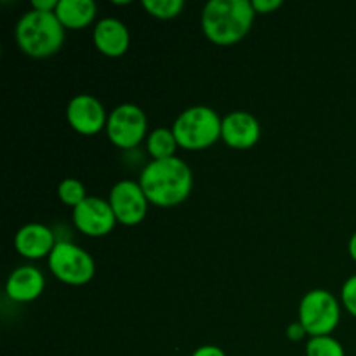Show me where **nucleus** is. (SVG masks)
Masks as SVG:
<instances>
[{"mask_svg":"<svg viewBox=\"0 0 356 356\" xmlns=\"http://www.w3.org/2000/svg\"><path fill=\"white\" fill-rule=\"evenodd\" d=\"M65 30L56 13L31 9L16 24V42L21 51L33 59L54 56L65 44Z\"/></svg>","mask_w":356,"mask_h":356,"instance_id":"obj_3","label":"nucleus"},{"mask_svg":"<svg viewBox=\"0 0 356 356\" xmlns=\"http://www.w3.org/2000/svg\"><path fill=\"white\" fill-rule=\"evenodd\" d=\"M252 7L256 14H270L282 7V0H252Z\"/></svg>","mask_w":356,"mask_h":356,"instance_id":"obj_21","label":"nucleus"},{"mask_svg":"<svg viewBox=\"0 0 356 356\" xmlns=\"http://www.w3.org/2000/svg\"><path fill=\"white\" fill-rule=\"evenodd\" d=\"M73 222L87 236H104L115 228L117 218L110 202L97 197H87L73 209Z\"/></svg>","mask_w":356,"mask_h":356,"instance_id":"obj_10","label":"nucleus"},{"mask_svg":"<svg viewBox=\"0 0 356 356\" xmlns=\"http://www.w3.org/2000/svg\"><path fill=\"white\" fill-rule=\"evenodd\" d=\"M348 250H350V256L351 259L356 261V232L351 235L350 243H348Z\"/></svg>","mask_w":356,"mask_h":356,"instance_id":"obj_25","label":"nucleus"},{"mask_svg":"<svg viewBox=\"0 0 356 356\" xmlns=\"http://www.w3.org/2000/svg\"><path fill=\"white\" fill-rule=\"evenodd\" d=\"M45 289V278L38 268L19 266L9 275L6 282V294L16 302H31L42 296Z\"/></svg>","mask_w":356,"mask_h":356,"instance_id":"obj_14","label":"nucleus"},{"mask_svg":"<svg viewBox=\"0 0 356 356\" xmlns=\"http://www.w3.org/2000/svg\"><path fill=\"white\" fill-rule=\"evenodd\" d=\"M341 299H343L344 308L356 318V275L344 282L343 291H341Z\"/></svg>","mask_w":356,"mask_h":356,"instance_id":"obj_20","label":"nucleus"},{"mask_svg":"<svg viewBox=\"0 0 356 356\" xmlns=\"http://www.w3.org/2000/svg\"><path fill=\"white\" fill-rule=\"evenodd\" d=\"M139 184L149 204L156 207H174L190 197L193 190V172L179 156L152 160L143 169Z\"/></svg>","mask_w":356,"mask_h":356,"instance_id":"obj_1","label":"nucleus"},{"mask_svg":"<svg viewBox=\"0 0 356 356\" xmlns=\"http://www.w3.org/2000/svg\"><path fill=\"white\" fill-rule=\"evenodd\" d=\"M191 356H226L225 351L218 346H212V344H205V346L197 348Z\"/></svg>","mask_w":356,"mask_h":356,"instance_id":"obj_23","label":"nucleus"},{"mask_svg":"<svg viewBox=\"0 0 356 356\" xmlns=\"http://www.w3.org/2000/svg\"><path fill=\"white\" fill-rule=\"evenodd\" d=\"M56 240L54 232L42 222H28L14 236V247L17 252L26 259H42L49 257L54 250Z\"/></svg>","mask_w":356,"mask_h":356,"instance_id":"obj_12","label":"nucleus"},{"mask_svg":"<svg viewBox=\"0 0 356 356\" xmlns=\"http://www.w3.org/2000/svg\"><path fill=\"white\" fill-rule=\"evenodd\" d=\"M54 13L63 26L80 30L92 23L97 14V6L92 0H59Z\"/></svg>","mask_w":356,"mask_h":356,"instance_id":"obj_15","label":"nucleus"},{"mask_svg":"<svg viewBox=\"0 0 356 356\" xmlns=\"http://www.w3.org/2000/svg\"><path fill=\"white\" fill-rule=\"evenodd\" d=\"M341 306L334 294L323 289L309 291L299 305V322L309 337L330 336L339 325Z\"/></svg>","mask_w":356,"mask_h":356,"instance_id":"obj_6","label":"nucleus"},{"mask_svg":"<svg viewBox=\"0 0 356 356\" xmlns=\"http://www.w3.org/2000/svg\"><path fill=\"white\" fill-rule=\"evenodd\" d=\"M261 138V125L249 111H232L222 118L221 139L235 149H249Z\"/></svg>","mask_w":356,"mask_h":356,"instance_id":"obj_11","label":"nucleus"},{"mask_svg":"<svg viewBox=\"0 0 356 356\" xmlns=\"http://www.w3.org/2000/svg\"><path fill=\"white\" fill-rule=\"evenodd\" d=\"M222 118L211 106L197 104L186 108L174 120L172 132L184 149H205L221 139Z\"/></svg>","mask_w":356,"mask_h":356,"instance_id":"obj_4","label":"nucleus"},{"mask_svg":"<svg viewBox=\"0 0 356 356\" xmlns=\"http://www.w3.org/2000/svg\"><path fill=\"white\" fill-rule=\"evenodd\" d=\"M306 356H346L343 344L332 336L309 337L306 343Z\"/></svg>","mask_w":356,"mask_h":356,"instance_id":"obj_17","label":"nucleus"},{"mask_svg":"<svg viewBox=\"0 0 356 356\" xmlns=\"http://www.w3.org/2000/svg\"><path fill=\"white\" fill-rule=\"evenodd\" d=\"M92 40L101 54L108 58H120L131 45V33L127 24L117 17H103L94 26Z\"/></svg>","mask_w":356,"mask_h":356,"instance_id":"obj_13","label":"nucleus"},{"mask_svg":"<svg viewBox=\"0 0 356 356\" xmlns=\"http://www.w3.org/2000/svg\"><path fill=\"white\" fill-rule=\"evenodd\" d=\"M59 0H33L31 3V9L44 10V13H54L56 7H58Z\"/></svg>","mask_w":356,"mask_h":356,"instance_id":"obj_24","label":"nucleus"},{"mask_svg":"<svg viewBox=\"0 0 356 356\" xmlns=\"http://www.w3.org/2000/svg\"><path fill=\"white\" fill-rule=\"evenodd\" d=\"M58 195L63 204L73 209L82 204L87 198L86 186L82 184V181L75 179V177H66V179H63L58 186Z\"/></svg>","mask_w":356,"mask_h":356,"instance_id":"obj_19","label":"nucleus"},{"mask_svg":"<svg viewBox=\"0 0 356 356\" xmlns=\"http://www.w3.org/2000/svg\"><path fill=\"white\" fill-rule=\"evenodd\" d=\"M306 334H308V332H306L305 327L301 325V322H294V323H291V325L287 327V337L291 341L305 339Z\"/></svg>","mask_w":356,"mask_h":356,"instance_id":"obj_22","label":"nucleus"},{"mask_svg":"<svg viewBox=\"0 0 356 356\" xmlns=\"http://www.w3.org/2000/svg\"><path fill=\"white\" fill-rule=\"evenodd\" d=\"M66 120L79 134L94 136L106 129L108 115L97 97L90 94H79L72 97L66 106Z\"/></svg>","mask_w":356,"mask_h":356,"instance_id":"obj_9","label":"nucleus"},{"mask_svg":"<svg viewBox=\"0 0 356 356\" xmlns=\"http://www.w3.org/2000/svg\"><path fill=\"white\" fill-rule=\"evenodd\" d=\"M49 270L63 284L79 287L92 280L96 273V263L82 247L61 240L56 243L54 250L49 256Z\"/></svg>","mask_w":356,"mask_h":356,"instance_id":"obj_5","label":"nucleus"},{"mask_svg":"<svg viewBox=\"0 0 356 356\" xmlns=\"http://www.w3.org/2000/svg\"><path fill=\"white\" fill-rule=\"evenodd\" d=\"M177 139L174 136L172 129L159 127L153 132H149L146 138V149L152 160H163L176 156L177 149Z\"/></svg>","mask_w":356,"mask_h":356,"instance_id":"obj_16","label":"nucleus"},{"mask_svg":"<svg viewBox=\"0 0 356 356\" xmlns=\"http://www.w3.org/2000/svg\"><path fill=\"white\" fill-rule=\"evenodd\" d=\"M252 0H211L202 10V30L216 45H235L254 24Z\"/></svg>","mask_w":356,"mask_h":356,"instance_id":"obj_2","label":"nucleus"},{"mask_svg":"<svg viewBox=\"0 0 356 356\" xmlns=\"http://www.w3.org/2000/svg\"><path fill=\"white\" fill-rule=\"evenodd\" d=\"M148 132V118L145 111L132 103L118 104L106 122L108 139L117 148L132 149L146 138Z\"/></svg>","mask_w":356,"mask_h":356,"instance_id":"obj_7","label":"nucleus"},{"mask_svg":"<svg viewBox=\"0 0 356 356\" xmlns=\"http://www.w3.org/2000/svg\"><path fill=\"white\" fill-rule=\"evenodd\" d=\"M143 7L159 19H174L184 9V0H143Z\"/></svg>","mask_w":356,"mask_h":356,"instance_id":"obj_18","label":"nucleus"},{"mask_svg":"<svg viewBox=\"0 0 356 356\" xmlns=\"http://www.w3.org/2000/svg\"><path fill=\"white\" fill-rule=\"evenodd\" d=\"M115 218L124 226H138L148 212V198L143 191L139 181L122 179L115 183L108 197Z\"/></svg>","mask_w":356,"mask_h":356,"instance_id":"obj_8","label":"nucleus"}]
</instances>
